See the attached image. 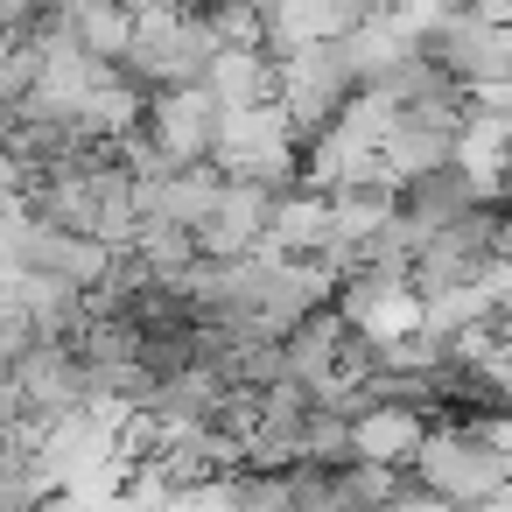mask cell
<instances>
[{
    "label": "cell",
    "mask_w": 512,
    "mask_h": 512,
    "mask_svg": "<svg viewBox=\"0 0 512 512\" xmlns=\"http://www.w3.org/2000/svg\"><path fill=\"white\" fill-rule=\"evenodd\" d=\"M57 8H85V0H57Z\"/></svg>",
    "instance_id": "18"
},
{
    "label": "cell",
    "mask_w": 512,
    "mask_h": 512,
    "mask_svg": "<svg viewBox=\"0 0 512 512\" xmlns=\"http://www.w3.org/2000/svg\"><path fill=\"white\" fill-rule=\"evenodd\" d=\"M218 29L197 15V0L183 15H155V22H134V43H127V64L120 78H134L141 92H176V85H204L211 57H218Z\"/></svg>",
    "instance_id": "2"
},
{
    "label": "cell",
    "mask_w": 512,
    "mask_h": 512,
    "mask_svg": "<svg viewBox=\"0 0 512 512\" xmlns=\"http://www.w3.org/2000/svg\"><path fill=\"white\" fill-rule=\"evenodd\" d=\"M463 8L477 22H491V29H512V0H463Z\"/></svg>",
    "instance_id": "16"
},
{
    "label": "cell",
    "mask_w": 512,
    "mask_h": 512,
    "mask_svg": "<svg viewBox=\"0 0 512 512\" xmlns=\"http://www.w3.org/2000/svg\"><path fill=\"white\" fill-rule=\"evenodd\" d=\"M29 512H99V491H43Z\"/></svg>",
    "instance_id": "14"
},
{
    "label": "cell",
    "mask_w": 512,
    "mask_h": 512,
    "mask_svg": "<svg viewBox=\"0 0 512 512\" xmlns=\"http://www.w3.org/2000/svg\"><path fill=\"white\" fill-rule=\"evenodd\" d=\"M15 393H22V421H36V428L78 414V407H85L78 344H29V351L15 358Z\"/></svg>",
    "instance_id": "7"
},
{
    "label": "cell",
    "mask_w": 512,
    "mask_h": 512,
    "mask_svg": "<svg viewBox=\"0 0 512 512\" xmlns=\"http://www.w3.org/2000/svg\"><path fill=\"white\" fill-rule=\"evenodd\" d=\"M351 414L337 407H309L302 421V470H351Z\"/></svg>",
    "instance_id": "12"
},
{
    "label": "cell",
    "mask_w": 512,
    "mask_h": 512,
    "mask_svg": "<svg viewBox=\"0 0 512 512\" xmlns=\"http://www.w3.org/2000/svg\"><path fill=\"white\" fill-rule=\"evenodd\" d=\"M330 246V190L316 183H295L274 197V218H267V253L281 260H316Z\"/></svg>",
    "instance_id": "11"
},
{
    "label": "cell",
    "mask_w": 512,
    "mask_h": 512,
    "mask_svg": "<svg viewBox=\"0 0 512 512\" xmlns=\"http://www.w3.org/2000/svg\"><path fill=\"white\" fill-rule=\"evenodd\" d=\"M204 92L218 99V113H260L281 99V64L260 43H225L204 71Z\"/></svg>",
    "instance_id": "9"
},
{
    "label": "cell",
    "mask_w": 512,
    "mask_h": 512,
    "mask_svg": "<svg viewBox=\"0 0 512 512\" xmlns=\"http://www.w3.org/2000/svg\"><path fill=\"white\" fill-rule=\"evenodd\" d=\"M407 484H414L421 498H435L442 512H456V505H470V498L505 491V484H512V463H505L470 421H449V428H428V435H421V449H414V463H407Z\"/></svg>",
    "instance_id": "1"
},
{
    "label": "cell",
    "mask_w": 512,
    "mask_h": 512,
    "mask_svg": "<svg viewBox=\"0 0 512 512\" xmlns=\"http://www.w3.org/2000/svg\"><path fill=\"white\" fill-rule=\"evenodd\" d=\"M218 134H225V113L204 85H176V92H148L141 106V141L169 162V169H204L218 155Z\"/></svg>",
    "instance_id": "5"
},
{
    "label": "cell",
    "mask_w": 512,
    "mask_h": 512,
    "mask_svg": "<svg viewBox=\"0 0 512 512\" xmlns=\"http://www.w3.org/2000/svg\"><path fill=\"white\" fill-rule=\"evenodd\" d=\"M36 71H43V43L29 29L0 36V113H15L29 92H36Z\"/></svg>",
    "instance_id": "13"
},
{
    "label": "cell",
    "mask_w": 512,
    "mask_h": 512,
    "mask_svg": "<svg viewBox=\"0 0 512 512\" xmlns=\"http://www.w3.org/2000/svg\"><path fill=\"white\" fill-rule=\"evenodd\" d=\"M267 218H274V190H260V183H218L204 225L190 232V239H197V260H246V253H267Z\"/></svg>",
    "instance_id": "6"
},
{
    "label": "cell",
    "mask_w": 512,
    "mask_h": 512,
    "mask_svg": "<svg viewBox=\"0 0 512 512\" xmlns=\"http://www.w3.org/2000/svg\"><path fill=\"white\" fill-rule=\"evenodd\" d=\"M421 435H428V414L407 407V400H372V407L351 414V456L379 463V470H407Z\"/></svg>",
    "instance_id": "10"
},
{
    "label": "cell",
    "mask_w": 512,
    "mask_h": 512,
    "mask_svg": "<svg viewBox=\"0 0 512 512\" xmlns=\"http://www.w3.org/2000/svg\"><path fill=\"white\" fill-rule=\"evenodd\" d=\"M456 512H512V484L491 491V498H470V505H456Z\"/></svg>",
    "instance_id": "17"
},
{
    "label": "cell",
    "mask_w": 512,
    "mask_h": 512,
    "mask_svg": "<svg viewBox=\"0 0 512 512\" xmlns=\"http://www.w3.org/2000/svg\"><path fill=\"white\" fill-rule=\"evenodd\" d=\"M351 99H358V71H351L344 36L281 57V99H274V106H281V120L295 127V141H316Z\"/></svg>",
    "instance_id": "4"
},
{
    "label": "cell",
    "mask_w": 512,
    "mask_h": 512,
    "mask_svg": "<svg viewBox=\"0 0 512 512\" xmlns=\"http://www.w3.org/2000/svg\"><path fill=\"white\" fill-rule=\"evenodd\" d=\"M498 197V183H484V176H470L463 162H449V169H435V176H414V183H400V218L421 232V246L435 239V232H449L456 218H470L477 204H491Z\"/></svg>",
    "instance_id": "8"
},
{
    "label": "cell",
    "mask_w": 512,
    "mask_h": 512,
    "mask_svg": "<svg viewBox=\"0 0 512 512\" xmlns=\"http://www.w3.org/2000/svg\"><path fill=\"white\" fill-rule=\"evenodd\" d=\"M211 169L225 183H260V190H295L302 183V141L295 127L281 120V106H260V113H225V134H218V155Z\"/></svg>",
    "instance_id": "3"
},
{
    "label": "cell",
    "mask_w": 512,
    "mask_h": 512,
    "mask_svg": "<svg viewBox=\"0 0 512 512\" xmlns=\"http://www.w3.org/2000/svg\"><path fill=\"white\" fill-rule=\"evenodd\" d=\"M43 15V0H0V36H15V29H29Z\"/></svg>",
    "instance_id": "15"
}]
</instances>
